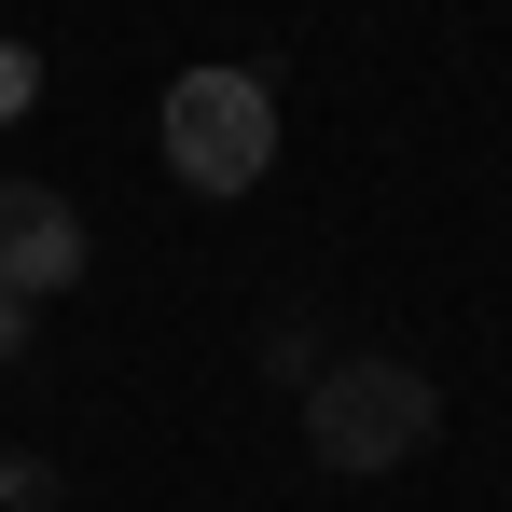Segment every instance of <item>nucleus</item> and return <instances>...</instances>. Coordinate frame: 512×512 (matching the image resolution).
<instances>
[{
    "instance_id": "1",
    "label": "nucleus",
    "mask_w": 512,
    "mask_h": 512,
    "mask_svg": "<svg viewBox=\"0 0 512 512\" xmlns=\"http://www.w3.org/2000/svg\"><path fill=\"white\" fill-rule=\"evenodd\" d=\"M429 429H443V402H429L416 360H388V346H360V360H319V374H305V457L346 471V485L402 471Z\"/></svg>"
},
{
    "instance_id": "2",
    "label": "nucleus",
    "mask_w": 512,
    "mask_h": 512,
    "mask_svg": "<svg viewBox=\"0 0 512 512\" xmlns=\"http://www.w3.org/2000/svg\"><path fill=\"white\" fill-rule=\"evenodd\" d=\"M167 167L180 194H250L277 167V97L263 70H180L167 84Z\"/></svg>"
},
{
    "instance_id": "3",
    "label": "nucleus",
    "mask_w": 512,
    "mask_h": 512,
    "mask_svg": "<svg viewBox=\"0 0 512 512\" xmlns=\"http://www.w3.org/2000/svg\"><path fill=\"white\" fill-rule=\"evenodd\" d=\"M84 277V208L42 194V180H0V291L14 305H56Z\"/></svg>"
},
{
    "instance_id": "4",
    "label": "nucleus",
    "mask_w": 512,
    "mask_h": 512,
    "mask_svg": "<svg viewBox=\"0 0 512 512\" xmlns=\"http://www.w3.org/2000/svg\"><path fill=\"white\" fill-rule=\"evenodd\" d=\"M0 512H56V457L14 443V457H0Z\"/></svg>"
},
{
    "instance_id": "5",
    "label": "nucleus",
    "mask_w": 512,
    "mask_h": 512,
    "mask_svg": "<svg viewBox=\"0 0 512 512\" xmlns=\"http://www.w3.org/2000/svg\"><path fill=\"white\" fill-rule=\"evenodd\" d=\"M28 97H42V56H28V42H0V125H14Z\"/></svg>"
},
{
    "instance_id": "6",
    "label": "nucleus",
    "mask_w": 512,
    "mask_h": 512,
    "mask_svg": "<svg viewBox=\"0 0 512 512\" xmlns=\"http://www.w3.org/2000/svg\"><path fill=\"white\" fill-rule=\"evenodd\" d=\"M14 346H28V305H14V291H0V360H14Z\"/></svg>"
}]
</instances>
